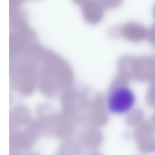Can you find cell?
I'll return each mask as SVG.
<instances>
[{"mask_svg": "<svg viewBox=\"0 0 155 155\" xmlns=\"http://www.w3.org/2000/svg\"><path fill=\"white\" fill-rule=\"evenodd\" d=\"M45 51L43 57L38 79L40 80V89L44 94L49 97L57 95L65 71L62 61L54 54Z\"/></svg>", "mask_w": 155, "mask_h": 155, "instance_id": "1", "label": "cell"}, {"mask_svg": "<svg viewBox=\"0 0 155 155\" xmlns=\"http://www.w3.org/2000/svg\"><path fill=\"white\" fill-rule=\"evenodd\" d=\"M110 110L115 114H122L130 110L135 102V97L132 91L125 87H120L114 89L108 100Z\"/></svg>", "mask_w": 155, "mask_h": 155, "instance_id": "2", "label": "cell"}, {"mask_svg": "<svg viewBox=\"0 0 155 155\" xmlns=\"http://www.w3.org/2000/svg\"><path fill=\"white\" fill-rule=\"evenodd\" d=\"M81 5L82 16L87 22L95 24L102 20L106 8L101 0H86Z\"/></svg>", "mask_w": 155, "mask_h": 155, "instance_id": "3", "label": "cell"}, {"mask_svg": "<svg viewBox=\"0 0 155 155\" xmlns=\"http://www.w3.org/2000/svg\"><path fill=\"white\" fill-rule=\"evenodd\" d=\"M106 8H113L119 6L123 0H101Z\"/></svg>", "mask_w": 155, "mask_h": 155, "instance_id": "4", "label": "cell"}, {"mask_svg": "<svg viewBox=\"0 0 155 155\" xmlns=\"http://www.w3.org/2000/svg\"><path fill=\"white\" fill-rule=\"evenodd\" d=\"M153 13L155 18V5H154L153 8Z\"/></svg>", "mask_w": 155, "mask_h": 155, "instance_id": "5", "label": "cell"}, {"mask_svg": "<svg viewBox=\"0 0 155 155\" xmlns=\"http://www.w3.org/2000/svg\"><path fill=\"white\" fill-rule=\"evenodd\" d=\"M25 125H26V124H25ZM23 125V126L24 125ZM23 125H22V126H23Z\"/></svg>", "mask_w": 155, "mask_h": 155, "instance_id": "6", "label": "cell"}]
</instances>
